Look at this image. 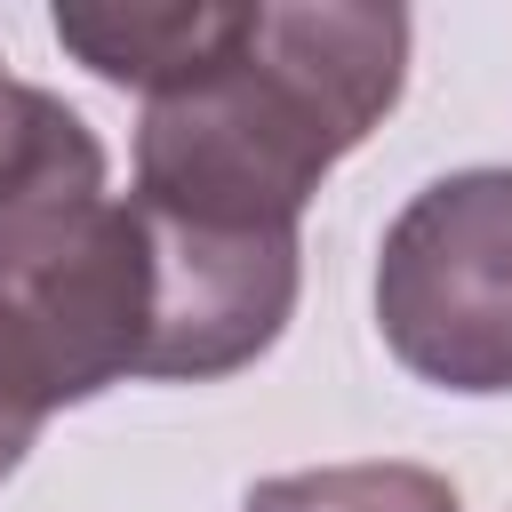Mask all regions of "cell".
I'll return each mask as SVG.
<instances>
[{
	"instance_id": "1",
	"label": "cell",
	"mask_w": 512,
	"mask_h": 512,
	"mask_svg": "<svg viewBox=\"0 0 512 512\" xmlns=\"http://www.w3.org/2000/svg\"><path fill=\"white\" fill-rule=\"evenodd\" d=\"M408 88V8L392 0H256L224 48L176 88L144 96L136 200L232 224L296 232L320 176L368 144Z\"/></svg>"
},
{
	"instance_id": "2",
	"label": "cell",
	"mask_w": 512,
	"mask_h": 512,
	"mask_svg": "<svg viewBox=\"0 0 512 512\" xmlns=\"http://www.w3.org/2000/svg\"><path fill=\"white\" fill-rule=\"evenodd\" d=\"M376 336L440 392H512V168H448L384 224Z\"/></svg>"
},
{
	"instance_id": "3",
	"label": "cell",
	"mask_w": 512,
	"mask_h": 512,
	"mask_svg": "<svg viewBox=\"0 0 512 512\" xmlns=\"http://www.w3.org/2000/svg\"><path fill=\"white\" fill-rule=\"evenodd\" d=\"M144 232H152V360H144L152 384H216L280 344L304 288L296 232H232L168 208H144Z\"/></svg>"
},
{
	"instance_id": "4",
	"label": "cell",
	"mask_w": 512,
	"mask_h": 512,
	"mask_svg": "<svg viewBox=\"0 0 512 512\" xmlns=\"http://www.w3.org/2000/svg\"><path fill=\"white\" fill-rule=\"evenodd\" d=\"M112 200V160L96 128L32 80L0 72V280L56 256Z\"/></svg>"
},
{
	"instance_id": "5",
	"label": "cell",
	"mask_w": 512,
	"mask_h": 512,
	"mask_svg": "<svg viewBox=\"0 0 512 512\" xmlns=\"http://www.w3.org/2000/svg\"><path fill=\"white\" fill-rule=\"evenodd\" d=\"M232 16L240 8H216V0H160V8H144V0H128V8L120 0H64L48 16V32L96 80L160 96V88H176L184 72H200L224 48Z\"/></svg>"
},
{
	"instance_id": "6",
	"label": "cell",
	"mask_w": 512,
	"mask_h": 512,
	"mask_svg": "<svg viewBox=\"0 0 512 512\" xmlns=\"http://www.w3.org/2000/svg\"><path fill=\"white\" fill-rule=\"evenodd\" d=\"M240 512H464L448 472L408 456L368 464H320V472H272L240 496Z\"/></svg>"
},
{
	"instance_id": "7",
	"label": "cell",
	"mask_w": 512,
	"mask_h": 512,
	"mask_svg": "<svg viewBox=\"0 0 512 512\" xmlns=\"http://www.w3.org/2000/svg\"><path fill=\"white\" fill-rule=\"evenodd\" d=\"M40 424H48V416H40V408H32V400L8 384V368H0V480L24 464V448L40 440Z\"/></svg>"
}]
</instances>
